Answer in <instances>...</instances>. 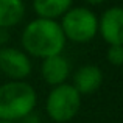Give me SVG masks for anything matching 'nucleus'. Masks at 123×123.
Instances as JSON below:
<instances>
[{"label": "nucleus", "instance_id": "1a4fd4ad", "mask_svg": "<svg viewBox=\"0 0 123 123\" xmlns=\"http://www.w3.org/2000/svg\"><path fill=\"white\" fill-rule=\"evenodd\" d=\"M25 16V3L22 0H0V28L16 27Z\"/></svg>", "mask_w": 123, "mask_h": 123}, {"label": "nucleus", "instance_id": "4468645a", "mask_svg": "<svg viewBox=\"0 0 123 123\" xmlns=\"http://www.w3.org/2000/svg\"><path fill=\"white\" fill-rule=\"evenodd\" d=\"M0 123H16V122H9V120H0Z\"/></svg>", "mask_w": 123, "mask_h": 123}, {"label": "nucleus", "instance_id": "6e6552de", "mask_svg": "<svg viewBox=\"0 0 123 123\" xmlns=\"http://www.w3.org/2000/svg\"><path fill=\"white\" fill-rule=\"evenodd\" d=\"M103 83V72L100 67L93 66V64H86V66L80 67L73 75V84L80 95H90V93L97 92Z\"/></svg>", "mask_w": 123, "mask_h": 123}, {"label": "nucleus", "instance_id": "f257e3e1", "mask_svg": "<svg viewBox=\"0 0 123 123\" xmlns=\"http://www.w3.org/2000/svg\"><path fill=\"white\" fill-rule=\"evenodd\" d=\"M20 42L27 55L44 59L62 53L67 41L59 22L36 17L24 28Z\"/></svg>", "mask_w": 123, "mask_h": 123}, {"label": "nucleus", "instance_id": "7ed1b4c3", "mask_svg": "<svg viewBox=\"0 0 123 123\" xmlns=\"http://www.w3.org/2000/svg\"><path fill=\"white\" fill-rule=\"evenodd\" d=\"M59 25L66 41H72L75 44L90 42L98 33V17L86 6L70 8L62 16Z\"/></svg>", "mask_w": 123, "mask_h": 123}, {"label": "nucleus", "instance_id": "9d476101", "mask_svg": "<svg viewBox=\"0 0 123 123\" xmlns=\"http://www.w3.org/2000/svg\"><path fill=\"white\" fill-rule=\"evenodd\" d=\"M72 2L73 0H33V9L37 17L56 20L72 8Z\"/></svg>", "mask_w": 123, "mask_h": 123}, {"label": "nucleus", "instance_id": "ddd939ff", "mask_svg": "<svg viewBox=\"0 0 123 123\" xmlns=\"http://www.w3.org/2000/svg\"><path fill=\"white\" fill-rule=\"evenodd\" d=\"M89 5H101V3H105L106 0H86Z\"/></svg>", "mask_w": 123, "mask_h": 123}, {"label": "nucleus", "instance_id": "f03ea898", "mask_svg": "<svg viewBox=\"0 0 123 123\" xmlns=\"http://www.w3.org/2000/svg\"><path fill=\"white\" fill-rule=\"evenodd\" d=\"M36 90L24 80H9L0 86V120L17 122L34 111Z\"/></svg>", "mask_w": 123, "mask_h": 123}, {"label": "nucleus", "instance_id": "20e7f679", "mask_svg": "<svg viewBox=\"0 0 123 123\" xmlns=\"http://www.w3.org/2000/svg\"><path fill=\"white\" fill-rule=\"evenodd\" d=\"M81 108V95L72 84H58L53 86L45 101L48 117L56 123L70 122Z\"/></svg>", "mask_w": 123, "mask_h": 123}, {"label": "nucleus", "instance_id": "39448f33", "mask_svg": "<svg viewBox=\"0 0 123 123\" xmlns=\"http://www.w3.org/2000/svg\"><path fill=\"white\" fill-rule=\"evenodd\" d=\"M31 61L24 50L14 47L0 48V72L9 80H25L31 73Z\"/></svg>", "mask_w": 123, "mask_h": 123}, {"label": "nucleus", "instance_id": "423d86ee", "mask_svg": "<svg viewBox=\"0 0 123 123\" xmlns=\"http://www.w3.org/2000/svg\"><path fill=\"white\" fill-rule=\"evenodd\" d=\"M98 31L108 45H123V9L111 6L98 19Z\"/></svg>", "mask_w": 123, "mask_h": 123}, {"label": "nucleus", "instance_id": "9b49d317", "mask_svg": "<svg viewBox=\"0 0 123 123\" xmlns=\"http://www.w3.org/2000/svg\"><path fill=\"white\" fill-rule=\"evenodd\" d=\"M106 59L112 66L120 67L123 64V45H109L106 50Z\"/></svg>", "mask_w": 123, "mask_h": 123}, {"label": "nucleus", "instance_id": "f8f14e48", "mask_svg": "<svg viewBox=\"0 0 123 123\" xmlns=\"http://www.w3.org/2000/svg\"><path fill=\"white\" fill-rule=\"evenodd\" d=\"M16 123H41V117L37 114H34V111H33L30 114H27L25 117H22L20 120H17Z\"/></svg>", "mask_w": 123, "mask_h": 123}, {"label": "nucleus", "instance_id": "0eeeda50", "mask_svg": "<svg viewBox=\"0 0 123 123\" xmlns=\"http://www.w3.org/2000/svg\"><path fill=\"white\" fill-rule=\"evenodd\" d=\"M41 75L44 81L50 86H58V84L66 83V80L70 75L69 59L62 53L44 58L41 66Z\"/></svg>", "mask_w": 123, "mask_h": 123}]
</instances>
